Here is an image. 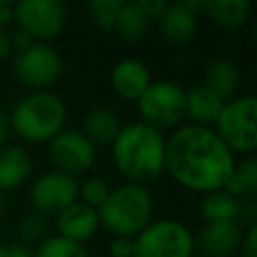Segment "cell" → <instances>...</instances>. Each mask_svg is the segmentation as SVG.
I'll return each mask as SVG.
<instances>
[{"mask_svg":"<svg viewBox=\"0 0 257 257\" xmlns=\"http://www.w3.org/2000/svg\"><path fill=\"white\" fill-rule=\"evenodd\" d=\"M235 167V155L211 126L181 124L165 139V171L183 189L215 193Z\"/></svg>","mask_w":257,"mask_h":257,"instance_id":"1","label":"cell"},{"mask_svg":"<svg viewBox=\"0 0 257 257\" xmlns=\"http://www.w3.org/2000/svg\"><path fill=\"white\" fill-rule=\"evenodd\" d=\"M112 163L126 183L147 185L165 171V137L135 120L122 124L112 141Z\"/></svg>","mask_w":257,"mask_h":257,"instance_id":"2","label":"cell"},{"mask_svg":"<svg viewBox=\"0 0 257 257\" xmlns=\"http://www.w3.org/2000/svg\"><path fill=\"white\" fill-rule=\"evenodd\" d=\"M153 195L145 185L122 183L110 189L108 199L96 211L100 227L112 237L135 239L153 221Z\"/></svg>","mask_w":257,"mask_h":257,"instance_id":"3","label":"cell"},{"mask_svg":"<svg viewBox=\"0 0 257 257\" xmlns=\"http://www.w3.org/2000/svg\"><path fill=\"white\" fill-rule=\"evenodd\" d=\"M10 131L26 143H48L66 124V104L50 90L22 96L8 116Z\"/></svg>","mask_w":257,"mask_h":257,"instance_id":"4","label":"cell"},{"mask_svg":"<svg viewBox=\"0 0 257 257\" xmlns=\"http://www.w3.org/2000/svg\"><path fill=\"white\" fill-rule=\"evenodd\" d=\"M211 128L233 155L253 157L257 149V98L245 94L227 100Z\"/></svg>","mask_w":257,"mask_h":257,"instance_id":"5","label":"cell"},{"mask_svg":"<svg viewBox=\"0 0 257 257\" xmlns=\"http://www.w3.org/2000/svg\"><path fill=\"white\" fill-rule=\"evenodd\" d=\"M137 110L151 128L175 131L185 120V88L173 80H155L137 100Z\"/></svg>","mask_w":257,"mask_h":257,"instance_id":"6","label":"cell"},{"mask_svg":"<svg viewBox=\"0 0 257 257\" xmlns=\"http://www.w3.org/2000/svg\"><path fill=\"white\" fill-rule=\"evenodd\" d=\"M133 257H193L195 237L177 219L151 221L135 239Z\"/></svg>","mask_w":257,"mask_h":257,"instance_id":"7","label":"cell"},{"mask_svg":"<svg viewBox=\"0 0 257 257\" xmlns=\"http://www.w3.org/2000/svg\"><path fill=\"white\" fill-rule=\"evenodd\" d=\"M12 72L16 80L22 86L32 88V92L48 90L62 74V58L50 44L30 42L16 52Z\"/></svg>","mask_w":257,"mask_h":257,"instance_id":"8","label":"cell"},{"mask_svg":"<svg viewBox=\"0 0 257 257\" xmlns=\"http://www.w3.org/2000/svg\"><path fill=\"white\" fill-rule=\"evenodd\" d=\"M66 6L58 0H20L12 4V20L18 32L32 42H46L66 26Z\"/></svg>","mask_w":257,"mask_h":257,"instance_id":"9","label":"cell"},{"mask_svg":"<svg viewBox=\"0 0 257 257\" xmlns=\"http://www.w3.org/2000/svg\"><path fill=\"white\" fill-rule=\"evenodd\" d=\"M78 201V181L76 177L64 175L60 171H48L36 177L30 189L32 211L40 217H56L66 207Z\"/></svg>","mask_w":257,"mask_h":257,"instance_id":"10","label":"cell"},{"mask_svg":"<svg viewBox=\"0 0 257 257\" xmlns=\"http://www.w3.org/2000/svg\"><path fill=\"white\" fill-rule=\"evenodd\" d=\"M48 159L54 171L76 177L86 173L96 161V145H92L80 131H60L48 141Z\"/></svg>","mask_w":257,"mask_h":257,"instance_id":"11","label":"cell"},{"mask_svg":"<svg viewBox=\"0 0 257 257\" xmlns=\"http://www.w3.org/2000/svg\"><path fill=\"white\" fill-rule=\"evenodd\" d=\"M243 231L237 221L205 223L195 237V247L205 257H231L237 253Z\"/></svg>","mask_w":257,"mask_h":257,"instance_id":"12","label":"cell"},{"mask_svg":"<svg viewBox=\"0 0 257 257\" xmlns=\"http://www.w3.org/2000/svg\"><path fill=\"white\" fill-rule=\"evenodd\" d=\"M151 72L147 64L139 58H120L110 70L112 90L122 100H139L141 94L151 84Z\"/></svg>","mask_w":257,"mask_h":257,"instance_id":"13","label":"cell"},{"mask_svg":"<svg viewBox=\"0 0 257 257\" xmlns=\"http://www.w3.org/2000/svg\"><path fill=\"white\" fill-rule=\"evenodd\" d=\"M54 219H56V223H54L56 235H60L64 239H70V241H76V243H82V245L100 227L96 211L90 209V207H86L80 201H76L70 207H66Z\"/></svg>","mask_w":257,"mask_h":257,"instance_id":"14","label":"cell"},{"mask_svg":"<svg viewBox=\"0 0 257 257\" xmlns=\"http://www.w3.org/2000/svg\"><path fill=\"white\" fill-rule=\"evenodd\" d=\"M157 22L161 36L173 44H185L197 32V14L185 2L165 4Z\"/></svg>","mask_w":257,"mask_h":257,"instance_id":"15","label":"cell"},{"mask_svg":"<svg viewBox=\"0 0 257 257\" xmlns=\"http://www.w3.org/2000/svg\"><path fill=\"white\" fill-rule=\"evenodd\" d=\"M32 157L20 145L0 147V195L18 189L32 175Z\"/></svg>","mask_w":257,"mask_h":257,"instance_id":"16","label":"cell"},{"mask_svg":"<svg viewBox=\"0 0 257 257\" xmlns=\"http://www.w3.org/2000/svg\"><path fill=\"white\" fill-rule=\"evenodd\" d=\"M203 86H207L211 92H215L223 102L235 98L237 90L241 86V70H239L237 62L227 56L215 58L205 70Z\"/></svg>","mask_w":257,"mask_h":257,"instance_id":"17","label":"cell"},{"mask_svg":"<svg viewBox=\"0 0 257 257\" xmlns=\"http://www.w3.org/2000/svg\"><path fill=\"white\" fill-rule=\"evenodd\" d=\"M223 104L225 102L203 84L185 90V118H189L191 124L213 126Z\"/></svg>","mask_w":257,"mask_h":257,"instance_id":"18","label":"cell"},{"mask_svg":"<svg viewBox=\"0 0 257 257\" xmlns=\"http://www.w3.org/2000/svg\"><path fill=\"white\" fill-rule=\"evenodd\" d=\"M205 12L209 18L225 32H235L243 28L251 16V2L247 0H207Z\"/></svg>","mask_w":257,"mask_h":257,"instance_id":"19","label":"cell"},{"mask_svg":"<svg viewBox=\"0 0 257 257\" xmlns=\"http://www.w3.org/2000/svg\"><path fill=\"white\" fill-rule=\"evenodd\" d=\"M120 120L118 116L106 108V106H96V108H90L86 114H84V120H82V135L92 143V145H106V143H112L114 137L118 135L120 131Z\"/></svg>","mask_w":257,"mask_h":257,"instance_id":"20","label":"cell"},{"mask_svg":"<svg viewBox=\"0 0 257 257\" xmlns=\"http://www.w3.org/2000/svg\"><path fill=\"white\" fill-rule=\"evenodd\" d=\"M149 24H151V18L147 16V12L139 4V0H133V2L122 0L112 32H116L122 40L135 42V40H141L147 34Z\"/></svg>","mask_w":257,"mask_h":257,"instance_id":"21","label":"cell"},{"mask_svg":"<svg viewBox=\"0 0 257 257\" xmlns=\"http://www.w3.org/2000/svg\"><path fill=\"white\" fill-rule=\"evenodd\" d=\"M223 191L239 201L253 199L257 193V159L247 157L245 161L235 163Z\"/></svg>","mask_w":257,"mask_h":257,"instance_id":"22","label":"cell"},{"mask_svg":"<svg viewBox=\"0 0 257 257\" xmlns=\"http://www.w3.org/2000/svg\"><path fill=\"white\" fill-rule=\"evenodd\" d=\"M239 213H241V201L231 197L223 189L215 193H207L201 201V217L205 219V223L237 221Z\"/></svg>","mask_w":257,"mask_h":257,"instance_id":"23","label":"cell"},{"mask_svg":"<svg viewBox=\"0 0 257 257\" xmlns=\"http://www.w3.org/2000/svg\"><path fill=\"white\" fill-rule=\"evenodd\" d=\"M34 257H88L86 247L82 243L64 239L60 235L44 237L36 249L32 251Z\"/></svg>","mask_w":257,"mask_h":257,"instance_id":"24","label":"cell"},{"mask_svg":"<svg viewBox=\"0 0 257 257\" xmlns=\"http://www.w3.org/2000/svg\"><path fill=\"white\" fill-rule=\"evenodd\" d=\"M14 235L18 239L16 243H20V245H26V247L38 245L46 237V221H44V217H40L34 211H28L16 223Z\"/></svg>","mask_w":257,"mask_h":257,"instance_id":"25","label":"cell"},{"mask_svg":"<svg viewBox=\"0 0 257 257\" xmlns=\"http://www.w3.org/2000/svg\"><path fill=\"white\" fill-rule=\"evenodd\" d=\"M120 4H122V0H92V2L88 4V12H90L92 22H94L100 30L112 32Z\"/></svg>","mask_w":257,"mask_h":257,"instance_id":"26","label":"cell"},{"mask_svg":"<svg viewBox=\"0 0 257 257\" xmlns=\"http://www.w3.org/2000/svg\"><path fill=\"white\" fill-rule=\"evenodd\" d=\"M110 195V187L106 185V181L94 177V179H86L80 187H78V197H80V203H84L86 207L98 211L104 201L108 199Z\"/></svg>","mask_w":257,"mask_h":257,"instance_id":"27","label":"cell"},{"mask_svg":"<svg viewBox=\"0 0 257 257\" xmlns=\"http://www.w3.org/2000/svg\"><path fill=\"white\" fill-rule=\"evenodd\" d=\"M237 251L241 257H257V227L255 225H249V229L243 233Z\"/></svg>","mask_w":257,"mask_h":257,"instance_id":"28","label":"cell"},{"mask_svg":"<svg viewBox=\"0 0 257 257\" xmlns=\"http://www.w3.org/2000/svg\"><path fill=\"white\" fill-rule=\"evenodd\" d=\"M133 251H135V243L128 237H112V241L108 243L110 257H133Z\"/></svg>","mask_w":257,"mask_h":257,"instance_id":"29","label":"cell"},{"mask_svg":"<svg viewBox=\"0 0 257 257\" xmlns=\"http://www.w3.org/2000/svg\"><path fill=\"white\" fill-rule=\"evenodd\" d=\"M139 4L147 12V16L153 20V18H159V14L163 12V8H165L167 2L165 0H139Z\"/></svg>","mask_w":257,"mask_h":257,"instance_id":"30","label":"cell"},{"mask_svg":"<svg viewBox=\"0 0 257 257\" xmlns=\"http://www.w3.org/2000/svg\"><path fill=\"white\" fill-rule=\"evenodd\" d=\"M6 257H34L32 255V249L26 247V245H20V243H8L6 245Z\"/></svg>","mask_w":257,"mask_h":257,"instance_id":"31","label":"cell"},{"mask_svg":"<svg viewBox=\"0 0 257 257\" xmlns=\"http://www.w3.org/2000/svg\"><path fill=\"white\" fill-rule=\"evenodd\" d=\"M12 52V38L6 30V26H0V60L8 58Z\"/></svg>","mask_w":257,"mask_h":257,"instance_id":"32","label":"cell"},{"mask_svg":"<svg viewBox=\"0 0 257 257\" xmlns=\"http://www.w3.org/2000/svg\"><path fill=\"white\" fill-rule=\"evenodd\" d=\"M8 135H10V120H8V114L0 110V147L6 145Z\"/></svg>","mask_w":257,"mask_h":257,"instance_id":"33","label":"cell"},{"mask_svg":"<svg viewBox=\"0 0 257 257\" xmlns=\"http://www.w3.org/2000/svg\"><path fill=\"white\" fill-rule=\"evenodd\" d=\"M12 20V4L0 2V26H6Z\"/></svg>","mask_w":257,"mask_h":257,"instance_id":"34","label":"cell"},{"mask_svg":"<svg viewBox=\"0 0 257 257\" xmlns=\"http://www.w3.org/2000/svg\"><path fill=\"white\" fill-rule=\"evenodd\" d=\"M4 213H6V199L4 195H0V219L4 217Z\"/></svg>","mask_w":257,"mask_h":257,"instance_id":"35","label":"cell"},{"mask_svg":"<svg viewBox=\"0 0 257 257\" xmlns=\"http://www.w3.org/2000/svg\"><path fill=\"white\" fill-rule=\"evenodd\" d=\"M0 257H6V245L0 243Z\"/></svg>","mask_w":257,"mask_h":257,"instance_id":"36","label":"cell"}]
</instances>
